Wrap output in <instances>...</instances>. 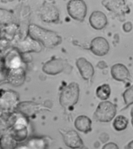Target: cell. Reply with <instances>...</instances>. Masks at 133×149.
<instances>
[{
	"label": "cell",
	"instance_id": "4316f807",
	"mask_svg": "<svg viewBox=\"0 0 133 149\" xmlns=\"http://www.w3.org/2000/svg\"><path fill=\"white\" fill-rule=\"evenodd\" d=\"M103 149H118V148L114 143H109L105 145Z\"/></svg>",
	"mask_w": 133,
	"mask_h": 149
},
{
	"label": "cell",
	"instance_id": "ac0fdd59",
	"mask_svg": "<svg viewBox=\"0 0 133 149\" xmlns=\"http://www.w3.org/2000/svg\"><path fill=\"white\" fill-rule=\"evenodd\" d=\"M14 20L13 15L10 11L0 9V24L6 26L12 24Z\"/></svg>",
	"mask_w": 133,
	"mask_h": 149
},
{
	"label": "cell",
	"instance_id": "d4e9b609",
	"mask_svg": "<svg viewBox=\"0 0 133 149\" xmlns=\"http://www.w3.org/2000/svg\"><path fill=\"white\" fill-rule=\"evenodd\" d=\"M9 44L8 41L6 40H1L0 41V54H3V52L6 50L8 48Z\"/></svg>",
	"mask_w": 133,
	"mask_h": 149
},
{
	"label": "cell",
	"instance_id": "52a82bcc",
	"mask_svg": "<svg viewBox=\"0 0 133 149\" xmlns=\"http://www.w3.org/2000/svg\"><path fill=\"white\" fill-rule=\"evenodd\" d=\"M67 64L60 58H54L47 62L43 65V72L50 75H56L63 72Z\"/></svg>",
	"mask_w": 133,
	"mask_h": 149
},
{
	"label": "cell",
	"instance_id": "f1b7e54d",
	"mask_svg": "<svg viewBox=\"0 0 133 149\" xmlns=\"http://www.w3.org/2000/svg\"><path fill=\"white\" fill-rule=\"evenodd\" d=\"M15 149H29L27 145H20L18 147L16 146Z\"/></svg>",
	"mask_w": 133,
	"mask_h": 149
},
{
	"label": "cell",
	"instance_id": "2e32d148",
	"mask_svg": "<svg viewBox=\"0 0 133 149\" xmlns=\"http://www.w3.org/2000/svg\"><path fill=\"white\" fill-rule=\"evenodd\" d=\"M5 63L9 69L18 68L20 67L21 58L17 52L13 51L6 57Z\"/></svg>",
	"mask_w": 133,
	"mask_h": 149
},
{
	"label": "cell",
	"instance_id": "ffe728a7",
	"mask_svg": "<svg viewBox=\"0 0 133 149\" xmlns=\"http://www.w3.org/2000/svg\"><path fill=\"white\" fill-rule=\"evenodd\" d=\"M3 97L0 99V103H1V104L4 103V106L5 105L4 107H11L13 105V106L15 102H16L14 93L12 92L7 91L5 92Z\"/></svg>",
	"mask_w": 133,
	"mask_h": 149
},
{
	"label": "cell",
	"instance_id": "9a60e30c",
	"mask_svg": "<svg viewBox=\"0 0 133 149\" xmlns=\"http://www.w3.org/2000/svg\"><path fill=\"white\" fill-rule=\"evenodd\" d=\"M75 126L78 130L85 134L91 131L92 121L88 117L84 115L78 117L75 121Z\"/></svg>",
	"mask_w": 133,
	"mask_h": 149
},
{
	"label": "cell",
	"instance_id": "cb8c5ba5",
	"mask_svg": "<svg viewBox=\"0 0 133 149\" xmlns=\"http://www.w3.org/2000/svg\"><path fill=\"white\" fill-rule=\"evenodd\" d=\"M27 122L24 118H20L17 120L15 124V128L17 130L22 129L26 127Z\"/></svg>",
	"mask_w": 133,
	"mask_h": 149
},
{
	"label": "cell",
	"instance_id": "e0dca14e",
	"mask_svg": "<svg viewBox=\"0 0 133 149\" xmlns=\"http://www.w3.org/2000/svg\"><path fill=\"white\" fill-rule=\"evenodd\" d=\"M111 93V89L109 85L104 84L99 86L96 90L97 97L101 100H105L108 99Z\"/></svg>",
	"mask_w": 133,
	"mask_h": 149
},
{
	"label": "cell",
	"instance_id": "8fae6325",
	"mask_svg": "<svg viewBox=\"0 0 133 149\" xmlns=\"http://www.w3.org/2000/svg\"><path fill=\"white\" fill-rule=\"evenodd\" d=\"M66 145L72 149L79 148L83 144V142L78 134L75 130H69L62 133Z\"/></svg>",
	"mask_w": 133,
	"mask_h": 149
},
{
	"label": "cell",
	"instance_id": "5bb4252c",
	"mask_svg": "<svg viewBox=\"0 0 133 149\" xmlns=\"http://www.w3.org/2000/svg\"><path fill=\"white\" fill-rule=\"evenodd\" d=\"M25 79V72L21 67L10 69L8 73V79L13 85L19 86L22 84Z\"/></svg>",
	"mask_w": 133,
	"mask_h": 149
},
{
	"label": "cell",
	"instance_id": "7a4b0ae2",
	"mask_svg": "<svg viewBox=\"0 0 133 149\" xmlns=\"http://www.w3.org/2000/svg\"><path fill=\"white\" fill-rule=\"evenodd\" d=\"M79 85L76 82H72L62 90L60 96V103L63 107L68 108L77 103L79 96Z\"/></svg>",
	"mask_w": 133,
	"mask_h": 149
},
{
	"label": "cell",
	"instance_id": "6da1fadb",
	"mask_svg": "<svg viewBox=\"0 0 133 149\" xmlns=\"http://www.w3.org/2000/svg\"><path fill=\"white\" fill-rule=\"evenodd\" d=\"M29 36L47 48H52L61 43L62 39L58 33L32 24L29 28Z\"/></svg>",
	"mask_w": 133,
	"mask_h": 149
},
{
	"label": "cell",
	"instance_id": "8992f818",
	"mask_svg": "<svg viewBox=\"0 0 133 149\" xmlns=\"http://www.w3.org/2000/svg\"><path fill=\"white\" fill-rule=\"evenodd\" d=\"M110 45L106 39L103 37H97L91 41L90 50L94 54L103 56L109 52Z\"/></svg>",
	"mask_w": 133,
	"mask_h": 149
},
{
	"label": "cell",
	"instance_id": "d6986e66",
	"mask_svg": "<svg viewBox=\"0 0 133 149\" xmlns=\"http://www.w3.org/2000/svg\"><path fill=\"white\" fill-rule=\"evenodd\" d=\"M128 120L123 116L119 115L114 119L113 123L114 128L118 131L124 130L127 128Z\"/></svg>",
	"mask_w": 133,
	"mask_h": 149
},
{
	"label": "cell",
	"instance_id": "7402d4cb",
	"mask_svg": "<svg viewBox=\"0 0 133 149\" xmlns=\"http://www.w3.org/2000/svg\"><path fill=\"white\" fill-rule=\"evenodd\" d=\"M0 145L3 149H15L17 146L14 140L8 137L0 141Z\"/></svg>",
	"mask_w": 133,
	"mask_h": 149
},
{
	"label": "cell",
	"instance_id": "277c9868",
	"mask_svg": "<svg viewBox=\"0 0 133 149\" xmlns=\"http://www.w3.org/2000/svg\"><path fill=\"white\" fill-rule=\"evenodd\" d=\"M67 10L70 17L77 21H83L86 16L87 5L83 1H69L67 4Z\"/></svg>",
	"mask_w": 133,
	"mask_h": 149
},
{
	"label": "cell",
	"instance_id": "7c38bea8",
	"mask_svg": "<svg viewBox=\"0 0 133 149\" xmlns=\"http://www.w3.org/2000/svg\"><path fill=\"white\" fill-rule=\"evenodd\" d=\"M17 47L20 52L24 53L31 52H38L42 50V47L40 43L29 36L18 43Z\"/></svg>",
	"mask_w": 133,
	"mask_h": 149
},
{
	"label": "cell",
	"instance_id": "9c48e42d",
	"mask_svg": "<svg viewBox=\"0 0 133 149\" xmlns=\"http://www.w3.org/2000/svg\"><path fill=\"white\" fill-rule=\"evenodd\" d=\"M111 74L114 79L118 81L127 82L130 79V73L125 65L121 63L115 64L111 69Z\"/></svg>",
	"mask_w": 133,
	"mask_h": 149
},
{
	"label": "cell",
	"instance_id": "4fadbf2b",
	"mask_svg": "<svg viewBox=\"0 0 133 149\" xmlns=\"http://www.w3.org/2000/svg\"><path fill=\"white\" fill-rule=\"evenodd\" d=\"M102 4L109 11L120 14L129 12V8L124 1H103Z\"/></svg>",
	"mask_w": 133,
	"mask_h": 149
},
{
	"label": "cell",
	"instance_id": "44dd1931",
	"mask_svg": "<svg viewBox=\"0 0 133 149\" xmlns=\"http://www.w3.org/2000/svg\"><path fill=\"white\" fill-rule=\"evenodd\" d=\"M27 146L29 149H45L46 143L42 139H33L29 141Z\"/></svg>",
	"mask_w": 133,
	"mask_h": 149
},
{
	"label": "cell",
	"instance_id": "484cf974",
	"mask_svg": "<svg viewBox=\"0 0 133 149\" xmlns=\"http://www.w3.org/2000/svg\"><path fill=\"white\" fill-rule=\"evenodd\" d=\"M132 24L130 22L125 23L123 26V29L126 33H129L132 29Z\"/></svg>",
	"mask_w": 133,
	"mask_h": 149
},
{
	"label": "cell",
	"instance_id": "83f0119b",
	"mask_svg": "<svg viewBox=\"0 0 133 149\" xmlns=\"http://www.w3.org/2000/svg\"><path fill=\"white\" fill-rule=\"evenodd\" d=\"M97 67L101 69L106 68L108 67L107 64L104 61H100L98 63L97 65Z\"/></svg>",
	"mask_w": 133,
	"mask_h": 149
},
{
	"label": "cell",
	"instance_id": "f546056e",
	"mask_svg": "<svg viewBox=\"0 0 133 149\" xmlns=\"http://www.w3.org/2000/svg\"><path fill=\"white\" fill-rule=\"evenodd\" d=\"M127 149H133V142L132 141L127 146Z\"/></svg>",
	"mask_w": 133,
	"mask_h": 149
},
{
	"label": "cell",
	"instance_id": "603a6c76",
	"mask_svg": "<svg viewBox=\"0 0 133 149\" xmlns=\"http://www.w3.org/2000/svg\"><path fill=\"white\" fill-rule=\"evenodd\" d=\"M123 97L125 104L127 106L133 104V86L127 89L123 93Z\"/></svg>",
	"mask_w": 133,
	"mask_h": 149
},
{
	"label": "cell",
	"instance_id": "5b68a950",
	"mask_svg": "<svg viewBox=\"0 0 133 149\" xmlns=\"http://www.w3.org/2000/svg\"><path fill=\"white\" fill-rule=\"evenodd\" d=\"M40 13L41 19L45 22L56 23L59 21V11L53 4H45L41 8Z\"/></svg>",
	"mask_w": 133,
	"mask_h": 149
},
{
	"label": "cell",
	"instance_id": "ba28073f",
	"mask_svg": "<svg viewBox=\"0 0 133 149\" xmlns=\"http://www.w3.org/2000/svg\"><path fill=\"white\" fill-rule=\"evenodd\" d=\"M76 65L84 80L88 81L93 77L95 73L94 67L91 63L86 59L84 58H79L76 62Z\"/></svg>",
	"mask_w": 133,
	"mask_h": 149
},
{
	"label": "cell",
	"instance_id": "3957f363",
	"mask_svg": "<svg viewBox=\"0 0 133 149\" xmlns=\"http://www.w3.org/2000/svg\"><path fill=\"white\" fill-rule=\"evenodd\" d=\"M116 113L115 105L110 102L104 101L98 104L94 113V117L100 122H109L114 118Z\"/></svg>",
	"mask_w": 133,
	"mask_h": 149
},
{
	"label": "cell",
	"instance_id": "30bf717a",
	"mask_svg": "<svg viewBox=\"0 0 133 149\" xmlns=\"http://www.w3.org/2000/svg\"><path fill=\"white\" fill-rule=\"evenodd\" d=\"M91 26L94 29L100 30L102 29L107 25L108 20L106 15L102 11H94L89 18Z\"/></svg>",
	"mask_w": 133,
	"mask_h": 149
}]
</instances>
